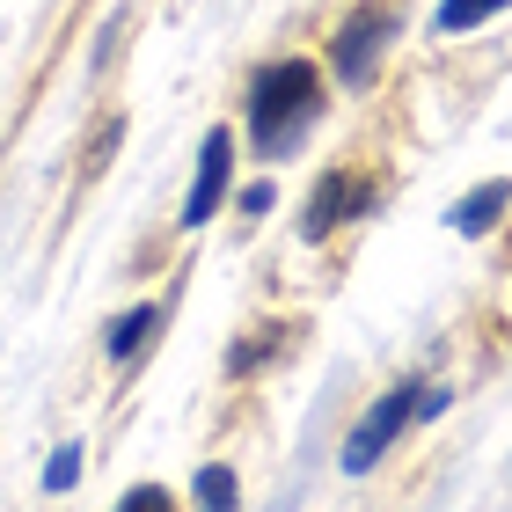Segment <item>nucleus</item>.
<instances>
[{"label":"nucleus","mask_w":512,"mask_h":512,"mask_svg":"<svg viewBox=\"0 0 512 512\" xmlns=\"http://www.w3.org/2000/svg\"><path fill=\"white\" fill-rule=\"evenodd\" d=\"M191 512H242V476L227 461H205L191 476Z\"/></svg>","instance_id":"9"},{"label":"nucleus","mask_w":512,"mask_h":512,"mask_svg":"<svg viewBox=\"0 0 512 512\" xmlns=\"http://www.w3.org/2000/svg\"><path fill=\"white\" fill-rule=\"evenodd\" d=\"M271 205H278V191H271V176H264V183H242V191H235V213H242V220H264Z\"/></svg>","instance_id":"13"},{"label":"nucleus","mask_w":512,"mask_h":512,"mask_svg":"<svg viewBox=\"0 0 512 512\" xmlns=\"http://www.w3.org/2000/svg\"><path fill=\"white\" fill-rule=\"evenodd\" d=\"M447 403H454V388H439V381H417V425L447 417Z\"/></svg>","instance_id":"14"},{"label":"nucleus","mask_w":512,"mask_h":512,"mask_svg":"<svg viewBox=\"0 0 512 512\" xmlns=\"http://www.w3.org/2000/svg\"><path fill=\"white\" fill-rule=\"evenodd\" d=\"M118 139H125V118H110V125H103V139L88 147V176H103V169H110V147H118Z\"/></svg>","instance_id":"15"},{"label":"nucleus","mask_w":512,"mask_h":512,"mask_svg":"<svg viewBox=\"0 0 512 512\" xmlns=\"http://www.w3.org/2000/svg\"><path fill=\"white\" fill-rule=\"evenodd\" d=\"M366 213H381V183L359 176V169H330L308 191V213H300V242H330L337 227H352Z\"/></svg>","instance_id":"4"},{"label":"nucleus","mask_w":512,"mask_h":512,"mask_svg":"<svg viewBox=\"0 0 512 512\" xmlns=\"http://www.w3.org/2000/svg\"><path fill=\"white\" fill-rule=\"evenodd\" d=\"M512 0H439V15H432V30L439 37H469V30H483L491 15H505Z\"/></svg>","instance_id":"10"},{"label":"nucleus","mask_w":512,"mask_h":512,"mask_svg":"<svg viewBox=\"0 0 512 512\" xmlns=\"http://www.w3.org/2000/svg\"><path fill=\"white\" fill-rule=\"evenodd\" d=\"M410 425H417V381H395L388 395H374V403H366L359 425L344 432V454H337L344 476H374L381 461H388V447H395Z\"/></svg>","instance_id":"3"},{"label":"nucleus","mask_w":512,"mask_h":512,"mask_svg":"<svg viewBox=\"0 0 512 512\" xmlns=\"http://www.w3.org/2000/svg\"><path fill=\"white\" fill-rule=\"evenodd\" d=\"M505 213H512V176H483L476 191H461L447 205V227H454V235H469V242H483V235H498V227H505Z\"/></svg>","instance_id":"6"},{"label":"nucleus","mask_w":512,"mask_h":512,"mask_svg":"<svg viewBox=\"0 0 512 512\" xmlns=\"http://www.w3.org/2000/svg\"><path fill=\"white\" fill-rule=\"evenodd\" d=\"M395 37H403V0H359L352 15L330 30V74H337V88H374V74H381V59L395 52Z\"/></svg>","instance_id":"2"},{"label":"nucleus","mask_w":512,"mask_h":512,"mask_svg":"<svg viewBox=\"0 0 512 512\" xmlns=\"http://www.w3.org/2000/svg\"><path fill=\"white\" fill-rule=\"evenodd\" d=\"M161 322H169V308H161V300H139V308H125L118 322H110V337H103L110 366H139V359H147V344L161 337Z\"/></svg>","instance_id":"7"},{"label":"nucleus","mask_w":512,"mask_h":512,"mask_svg":"<svg viewBox=\"0 0 512 512\" xmlns=\"http://www.w3.org/2000/svg\"><path fill=\"white\" fill-rule=\"evenodd\" d=\"M227 191H235V132L213 125L205 147H198V176H191V191H183V227H205L227 205Z\"/></svg>","instance_id":"5"},{"label":"nucleus","mask_w":512,"mask_h":512,"mask_svg":"<svg viewBox=\"0 0 512 512\" xmlns=\"http://www.w3.org/2000/svg\"><path fill=\"white\" fill-rule=\"evenodd\" d=\"M286 344H293V322H256V330L227 352V374L235 381H249V374H264V366H278L286 359Z\"/></svg>","instance_id":"8"},{"label":"nucleus","mask_w":512,"mask_h":512,"mask_svg":"<svg viewBox=\"0 0 512 512\" xmlns=\"http://www.w3.org/2000/svg\"><path fill=\"white\" fill-rule=\"evenodd\" d=\"M330 118V81H322L315 59H271L249 74L242 96V125H249V154L264 161H293L315 139V125Z\"/></svg>","instance_id":"1"},{"label":"nucleus","mask_w":512,"mask_h":512,"mask_svg":"<svg viewBox=\"0 0 512 512\" xmlns=\"http://www.w3.org/2000/svg\"><path fill=\"white\" fill-rule=\"evenodd\" d=\"M118 512H176V498L161 491V483H132V491L118 498Z\"/></svg>","instance_id":"12"},{"label":"nucleus","mask_w":512,"mask_h":512,"mask_svg":"<svg viewBox=\"0 0 512 512\" xmlns=\"http://www.w3.org/2000/svg\"><path fill=\"white\" fill-rule=\"evenodd\" d=\"M74 483H81V447H59L52 461H44V491H52V498H66Z\"/></svg>","instance_id":"11"}]
</instances>
